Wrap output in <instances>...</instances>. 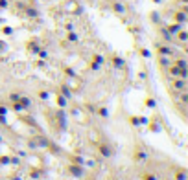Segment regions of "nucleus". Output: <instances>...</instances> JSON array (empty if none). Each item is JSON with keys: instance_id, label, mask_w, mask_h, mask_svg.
Listing matches in <instances>:
<instances>
[{"instance_id": "obj_1", "label": "nucleus", "mask_w": 188, "mask_h": 180, "mask_svg": "<svg viewBox=\"0 0 188 180\" xmlns=\"http://www.w3.org/2000/svg\"><path fill=\"white\" fill-rule=\"evenodd\" d=\"M66 171H68V175H72V176H76V178H79V176H83V175H85L83 166H78V164H72V162L68 164Z\"/></svg>"}, {"instance_id": "obj_2", "label": "nucleus", "mask_w": 188, "mask_h": 180, "mask_svg": "<svg viewBox=\"0 0 188 180\" xmlns=\"http://www.w3.org/2000/svg\"><path fill=\"white\" fill-rule=\"evenodd\" d=\"M133 158H135V162L136 164H144V162H148V153L144 151V149H136L135 151V154H133Z\"/></svg>"}, {"instance_id": "obj_3", "label": "nucleus", "mask_w": 188, "mask_h": 180, "mask_svg": "<svg viewBox=\"0 0 188 180\" xmlns=\"http://www.w3.org/2000/svg\"><path fill=\"white\" fill-rule=\"evenodd\" d=\"M172 86L175 92H183V90H186V79H181V77H173L172 81Z\"/></svg>"}, {"instance_id": "obj_4", "label": "nucleus", "mask_w": 188, "mask_h": 180, "mask_svg": "<svg viewBox=\"0 0 188 180\" xmlns=\"http://www.w3.org/2000/svg\"><path fill=\"white\" fill-rule=\"evenodd\" d=\"M98 151H100V154L103 156V158H111V156H112V149L107 143H100L98 142Z\"/></svg>"}, {"instance_id": "obj_5", "label": "nucleus", "mask_w": 188, "mask_h": 180, "mask_svg": "<svg viewBox=\"0 0 188 180\" xmlns=\"http://www.w3.org/2000/svg\"><path fill=\"white\" fill-rule=\"evenodd\" d=\"M48 140H46L44 136H37L35 140H32L30 142V147H48Z\"/></svg>"}, {"instance_id": "obj_6", "label": "nucleus", "mask_w": 188, "mask_h": 180, "mask_svg": "<svg viewBox=\"0 0 188 180\" xmlns=\"http://www.w3.org/2000/svg\"><path fill=\"white\" fill-rule=\"evenodd\" d=\"M173 20L177 22V24H184V22H186V8H183L181 11H177L173 15Z\"/></svg>"}, {"instance_id": "obj_7", "label": "nucleus", "mask_w": 188, "mask_h": 180, "mask_svg": "<svg viewBox=\"0 0 188 180\" xmlns=\"http://www.w3.org/2000/svg\"><path fill=\"white\" fill-rule=\"evenodd\" d=\"M183 26H184V24H177V22H175V24H170L166 30L170 31V35H173V37H175V35H177V31H179V30H183Z\"/></svg>"}, {"instance_id": "obj_8", "label": "nucleus", "mask_w": 188, "mask_h": 180, "mask_svg": "<svg viewBox=\"0 0 188 180\" xmlns=\"http://www.w3.org/2000/svg\"><path fill=\"white\" fill-rule=\"evenodd\" d=\"M157 52H159V53H164L166 57H173V52H172L170 48H166V46H160V44H157Z\"/></svg>"}, {"instance_id": "obj_9", "label": "nucleus", "mask_w": 188, "mask_h": 180, "mask_svg": "<svg viewBox=\"0 0 188 180\" xmlns=\"http://www.w3.org/2000/svg\"><path fill=\"white\" fill-rule=\"evenodd\" d=\"M175 37H177V40L183 44V46H184V42H186V39H188V33H186V30H179Z\"/></svg>"}, {"instance_id": "obj_10", "label": "nucleus", "mask_w": 188, "mask_h": 180, "mask_svg": "<svg viewBox=\"0 0 188 180\" xmlns=\"http://www.w3.org/2000/svg\"><path fill=\"white\" fill-rule=\"evenodd\" d=\"M55 103L61 107V108H65L66 105H68V101H66V98L63 96V94H59V96H55Z\"/></svg>"}, {"instance_id": "obj_11", "label": "nucleus", "mask_w": 188, "mask_h": 180, "mask_svg": "<svg viewBox=\"0 0 188 180\" xmlns=\"http://www.w3.org/2000/svg\"><path fill=\"white\" fill-rule=\"evenodd\" d=\"M61 92H63V96H65L66 99H72V90H70L66 85H61Z\"/></svg>"}, {"instance_id": "obj_12", "label": "nucleus", "mask_w": 188, "mask_h": 180, "mask_svg": "<svg viewBox=\"0 0 188 180\" xmlns=\"http://www.w3.org/2000/svg\"><path fill=\"white\" fill-rule=\"evenodd\" d=\"M112 9H114L116 13H120V15L126 13V8H124V4H120V2H114V4H112Z\"/></svg>"}, {"instance_id": "obj_13", "label": "nucleus", "mask_w": 188, "mask_h": 180, "mask_svg": "<svg viewBox=\"0 0 188 180\" xmlns=\"http://www.w3.org/2000/svg\"><path fill=\"white\" fill-rule=\"evenodd\" d=\"M70 162H72V164H78V166H83V164H85V160L81 158V156H78V154L70 156Z\"/></svg>"}, {"instance_id": "obj_14", "label": "nucleus", "mask_w": 188, "mask_h": 180, "mask_svg": "<svg viewBox=\"0 0 188 180\" xmlns=\"http://www.w3.org/2000/svg\"><path fill=\"white\" fill-rule=\"evenodd\" d=\"M18 103L24 107V108H28L30 105H32V101H30V98H24V96H20V99H18Z\"/></svg>"}, {"instance_id": "obj_15", "label": "nucleus", "mask_w": 188, "mask_h": 180, "mask_svg": "<svg viewBox=\"0 0 188 180\" xmlns=\"http://www.w3.org/2000/svg\"><path fill=\"white\" fill-rule=\"evenodd\" d=\"M96 114H100L102 118H107V116H109V110H107L105 107H98V110H96Z\"/></svg>"}, {"instance_id": "obj_16", "label": "nucleus", "mask_w": 188, "mask_h": 180, "mask_svg": "<svg viewBox=\"0 0 188 180\" xmlns=\"http://www.w3.org/2000/svg\"><path fill=\"white\" fill-rule=\"evenodd\" d=\"M175 180H186V171H184V169H181V171L175 175Z\"/></svg>"}, {"instance_id": "obj_17", "label": "nucleus", "mask_w": 188, "mask_h": 180, "mask_svg": "<svg viewBox=\"0 0 188 180\" xmlns=\"http://www.w3.org/2000/svg\"><path fill=\"white\" fill-rule=\"evenodd\" d=\"M142 180H157V176L153 173H144L142 175Z\"/></svg>"}, {"instance_id": "obj_18", "label": "nucleus", "mask_w": 188, "mask_h": 180, "mask_svg": "<svg viewBox=\"0 0 188 180\" xmlns=\"http://www.w3.org/2000/svg\"><path fill=\"white\" fill-rule=\"evenodd\" d=\"M28 50H30V52H39L41 48L37 46V42H30V44H28Z\"/></svg>"}, {"instance_id": "obj_19", "label": "nucleus", "mask_w": 188, "mask_h": 180, "mask_svg": "<svg viewBox=\"0 0 188 180\" xmlns=\"http://www.w3.org/2000/svg\"><path fill=\"white\" fill-rule=\"evenodd\" d=\"M146 107H149V108H155V101H153V98H146Z\"/></svg>"}, {"instance_id": "obj_20", "label": "nucleus", "mask_w": 188, "mask_h": 180, "mask_svg": "<svg viewBox=\"0 0 188 180\" xmlns=\"http://www.w3.org/2000/svg\"><path fill=\"white\" fill-rule=\"evenodd\" d=\"M39 98L42 101H46V99H48V92H46V90H39Z\"/></svg>"}, {"instance_id": "obj_21", "label": "nucleus", "mask_w": 188, "mask_h": 180, "mask_svg": "<svg viewBox=\"0 0 188 180\" xmlns=\"http://www.w3.org/2000/svg\"><path fill=\"white\" fill-rule=\"evenodd\" d=\"M13 108H15V110H17V112H22V110H26V108H24V107H22V105H20V103H18V101H15V103H13Z\"/></svg>"}, {"instance_id": "obj_22", "label": "nucleus", "mask_w": 188, "mask_h": 180, "mask_svg": "<svg viewBox=\"0 0 188 180\" xmlns=\"http://www.w3.org/2000/svg\"><path fill=\"white\" fill-rule=\"evenodd\" d=\"M26 15H28V17H37V11H35L33 8H26Z\"/></svg>"}, {"instance_id": "obj_23", "label": "nucleus", "mask_w": 188, "mask_h": 180, "mask_svg": "<svg viewBox=\"0 0 188 180\" xmlns=\"http://www.w3.org/2000/svg\"><path fill=\"white\" fill-rule=\"evenodd\" d=\"M18 99H20L18 94H9V101H11V103H15V101H18Z\"/></svg>"}, {"instance_id": "obj_24", "label": "nucleus", "mask_w": 188, "mask_h": 180, "mask_svg": "<svg viewBox=\"0 0 188 180\" xmlns=\"http://www.w3.org/2000/svg\"><path fill=\"white\" fill-rule=\"evenodd\" d=\"M30 176H32V178H39V176H41V171H39V169H33V171L30 173Z\"/></svg>"}, {"instance_id": "obj_25", "label": "nucleus", "mask_w": 188, "mask_h": 180, "mask_svg": "<svg viewBox=\"0 0 188 180\" xmlns=\"http://www.w3.org/2000/svg\"><path fill=\"white\" fill-rule=\"evenodd\" d=\"M66 39H68L70 42H76V40H78V35H76V33H68V37H66Z\"/></svg>"}, {"instance_id": "obj_26", "label": "nucleus", "mask_w": 188, "mask_h": 180, "mask_svg": "<svg viewBox=\"0 0 188 180\" xmlns=\"http://www.w3.org/2000/svg\"><path fill=\"white\" fill-rule=\"evenodd\" d=\"M4 164H9V156H0V166Z\"/></svg>"}, {"instance_id": "obj_27", "label": "nucleus", "mask_w": 188, "mask_h": 180, "mask_svg": "<svg viewBox=\"0 0 188 180\" xmlns=\"http://www.w3.org/2000/svg\"><path fill=\"white\" fill-rule=\"evenodd\" d=\"M112 64H116V66H122V64H124V61H122V59H118V57H114V59H112Z\"/></svg>"}, {"instance_id": "obj_28", "label": "nucleus", "mask_w": 188, "mask_h": 180, "mask_svg": "<svg viewBox=\"0 0 188 180\" xmlns=\"http://www.w3.org/2000/svg\"><path fill=\"white\" fill-rule=\"evenodd\" d=\"M0 116H8V108L0 105Z\"/></svg>"}, {"instance_id": "obj_29", "label": "nucleus", "mask_w": 188, "mask_h": 180, "mask_svg": "<svg viewBox=\"0 0 188 180\" xmlns=\"http://www.w3.org/2000/svg\"><path fill=\"white\" fill-rule=\"evenodd\" d=\"M4 50H6V42L0 40V52H4Z\"/></svg>"}, {"instance_id": "obj_30", "label": "nucleus", "mask_w": 188, "mask_h": 180, "mask_svg": "<svg viewBox=\"0 0 188 180\" xmlns=\"http://www.w3.org/2000/svg\"><path fill=\"white\" fill-rule=\"evenodd\" d=\"M8 6V2H6V0H0V8H6Z\"/></svg>"}, {"instance_id": "obj_31", "label": "nucleus", "mask_w": 188, "mask_h": 180, "mask_svg": "<svg viewBox=\"0 0 188 180\" xmlns=\"http://www.w3.org/2000/svg\"><path fill=\"white\" fill-rule=\"evenodd\" d=\"M4 33H8V35H9V33H13V30H11V28H4Z\"/></svg>"}, {"instance_id": "obj_32", "label": "nucleus", "mask_w": 188, "mask_h": 180, "mask_svg": "<svg viewBox=\"0 0 188 180\" xmlns=\"http://www.w3.org/2000/svg\"><path fill=\"white\" fill-rule=\"evenodd\" d=\"M116 180H120V178H116Z\"/></svg>"}, {"instance_id": "obj_33", "label": "nucleus", "mask_w": 188, "mask_h": 180, "mask_svg": "<svg viewBox=\"0 0 188 180\" xmlns=\"http://www.w3.org/2000/svg\"><path fill=\"white\" fill-rule=\"evenodd\" d=\"M65 2H66V0H65Z\"/></svg>"}]
</instances>
